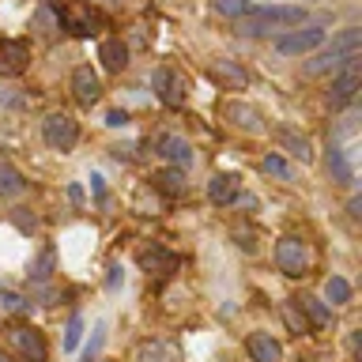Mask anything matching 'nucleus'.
I'll use <instances>...</instances> for the list:
<instances>
[{
  "label": "nucleus",
  "mask_w": 362,
  "mask_h": 362,
  "mask_svg": "<svg viewBox=\"0 0 362 362\" xmlns=\"http://www.w3.org/2000/svg\"><path fill=\"white\" fill-rule=\"evenodd\" d=\"M30 61V45L23 38H4L0 42V72L4 76H19Z\"/></svg>",
  "instance_id": "10"
},
{
  "label": "nucleus",
  "mask_w": 362,
  "mask_h": 362,
  "mask_svg": "<svg viewBox=\"0 0 362 362\" xmlns=\"http://www.w3.org/2000/svg\"><path fill=\"white\" fill-rule=\"evenodd\" d=\"M79 336H83V317L72 313V317H68V325H64V351H76Z\"/></svg>",
  "instance_id": "26"
},
{
  "label": "nucleus",
  "mask_w": 362,
  "mask_h": 362,
  "mask_svg": "<svg viewBox=\"0 0 362 362\" xmlns=\"http://www.w3.org/2000/svg\"><path fill=\"white\" fill-rule=\"evenodd\" d=\"M144 268H151V272H174L177 268V257H170L163 253V249H151V253H144Z\"/></svg>",
  "instance_id": "24"
},
{
  "label": "nucleus",
  "mask_w": 362,
  "mask_h": 362,
  "mask_svg": "<svg viewBox=\"0 0 362 362\" xmlns=\"http://www.w3.org/2000/svg\"><path fill=\"white\" fill-rule=\"evenodd\" d=\"M328 174H332L339 185H355V174H351V163H347V151L332 140V147H328Z\"/></svg>",
  "instance_id": "16"
},
{
  "label": "nucleus",
  "mask_w": 362,
  "mask_h": 362,
  "mask_svg": "<svg viewBox=\"0 0 362 362\" xmlns=\"http://www.w3.org/2000/svg\"><path fill=\"white\" fill-rule=\"evenodd\" d=\"M106 283H110V287H117V283H121V268H117V264L110 268V276H106Z\"/></svg>",
  "instance_id": "36"
},
{
  "label": "nucleus",
  "mask_w": 362,
  "mask_h": 362,
  "mask_svg": "<svg viewBox=\"0 0 362 362\" xmlns=\"http://www.w3.org/2000/svg\"><path fill=\"white\" fill-rule=\"evenodd\" d=\"M151 87H155V95L163 98L166 106H181V102H185V79H181L177 72H170V68H155Z\"/></svg>",
  "instance_id": "6"
},
{
  "label": "nucleus",
  "mask_w": 362,
  "mask_h": 362,
  "mask_svg": "<svg viewBox=\"0 0 362 362\" xmlns=\"http://www.w3.org/2000/svg\"><path fill=\"white\" fill-rule=\"evenodd\" d=\"M260 170H264V174H272V177H279V181H294V166H291L279 151H268L264 158H260Z\"/></svg>",
  "instance_id": "21"
},
{
  "label": "nucleus",
  "mask_w": 362,
  "mask_h": 362,
  "mask_svg": "<svg viewBox=\"0 0 362 362\" xmlns=\"http://www.w3.org/2000/svg\"><path fill=\"white\" fill-rule=\"evenodd\" d=\"M27 189V181L23 174L11 163H0V197H19V192Z\"/></svg>",
  "instance_id": "20"
},
{
  "label": "nucleus",
  "mask_w": 362,
  "mask_h": 362,
  "mask_svg": "<svg viewBox=\"0 0 362 362\" xmlns=\"http://www.w3.org/2000/svg\"><path fill=\"white\" fill-rule=\"evenodd\" d=\"M347 215H351V219H362V197H351L347 200Z\"/></svg>",
  "instance_id": "34"
},
{
  "label": "nucleus",
  "mask_w": 362,
  "mask_h": 362,
  "mask_svg": "<svg viewBox=\"0 0 362 362\" xmlns=\"http://www.w3.org/2000/svg\"><path fill=\"white\" fill-rule=\"evenodd\" d=\"M358 42H362V30L358 27H347V30H339L336 38H332V49L351 53V49H358Z\"/></svg>",
  "instance_id": "25"
},
{
  "label": "nucleus",
  "mask_w": 362,
  "mask_h": 362,
  "mask_svg": "<svg viewBox=\"0 0 362 362\" xmlns=\"http://www.w3.org/2000/svg\"><path fill=\"white\" fill-rule=\"evenodd\" d=\"M208 197H211V204H219V208L234 204V197H238V177H234V174H215V177L208 181Z\"/></svg>",
  "instance_id": "14"
},
{
  "label": "nucleus",
  "mask_w": 362,
  "mask_h": 362,
  "mask_svg": "<svg viewBox=\"0 0 362 362\" xmlns=\"http://www.w3.org/2000/svg\"><path fill=\"white\" fill-rule=\"evenodd\" d=\"M226 113H230V117H234V124H245L249 132H260V121H257V113L249 110V106H230Z\"/></svg>",
  "instance_id": "28"
},
{
  "label": "nucleus",
  "mask_w": 362,
  "mask_h": 362,
  "mask_svg": "<svg viewBox=\"0 0 362 362\" xmlns=\"http://www.w3.org/2000/svg\"><path fill=\"white\" fill-rule=\"evenodd\" d=\"M279 144L287 147V151L298 158V163H313V144L305 140V136H298V132L287 129V132H279Z\"/></svg>",
  "instance_id": "19"
},
{
  "label": "nucleus",
  "mask_w": 362,
  "mask_h": 362,
  "mask_svg": "<svg viewBox=\"0 0 362 362\" xmlns=\"http://www.w3.org/2000/svg\"><path fill=\"white\" fill-rule=\"evenodd\" d=\"M106 124H110V129H124V124H129V113H124V110H110Z\"/></svg>",
  "instance_id": "33"
},
{
  "label": "nucleus",
  "mask_w": 362,
  "mask_h": 362,
  "mask_svg": "<svg viewBox=\"0 0 362 362\" xmlns=\"http://www.w3.org/2000/svg\"><path fill=\"white\" fill-rule=\"evenodd\" d=\"M245 351H249L253 362H283V347H279V339L272 332H249Z\"/></svg>",
  "instance_id": "11"
},
{
  "label": "nucleus",
  "mask_w": 362,
  "mask_h": 362,
  "mask_svg": "<svg viewBox=\"0 0 362 362\" xmlns=\"http://www.w3.org/2000/svg\"><path fill=\"white\" fill-rule=\"evenodd\" d=\"M325 298L332 302V305H344L347 298H351V283L344 279V276H332L325 283Z\"/></svg>",
  "instance_id": "23"
},
{
  "label": "nucleus",
  "mask_w": 362,
  "mask_h": 362,
  "mask_svg": "<svg viewBox=\"0 0 362 362\" xmlns=\"http://www.w3.org/2000/svg\"><path fill=\"white\" fill-rule=\"evenodd\" d=\"M257 16H264L272 27H302L305 23V8L302 4H249Z\"/></svg>",
  "instance_id": "9"
},
{
  "label": "nucleus",
  "mask_w": 362,
  "mask_h": 362,
  "mask_svg": "<svg viewBox=\"0 0 362 362\" xmlns=\"http://www.w3.org/2000/svg\"><path fill=\"white\" fill-rule=\"evenodd\" d=\"M49 276H53V249H45V253L38 257V264L30 268V279L42 283V279H49Z\"/></svg>",
  "instance_id": "29"
},
{
  "label": "nucleus",
  "mask_w": 362,
  "mask_h": 362,
  "mask_svg": "<svg viewBox=\"0 0 362 362\" xmlns=\"http://www.w3.org/2000/svg\"><path fill=\"white\" fill-rule=\"evenodd\" d=\"M72 95L79 106H95V102L102 98V83H98V72L90 64H79L72 72Z\"/></svg>",
  "instance_id": "8"
},
{
  "label": "nucleus",
  "mask_w": 362,
  "mask_h": 362,
  "mask_svg": "<svg viewBox=\"0 0 362 362\" xmlns=\"http://www.w3.org/2000/svg\"><path fill=\"white\" fill-rule=\"evenodd\" d=\"M208 72L219 79V83H226L230 90H242V87H245V68H242V64H234V61H226V57L211 61V64H208Z\"/></svg>",
  "instance_id": "13"
},
{
  "label": "nucleus",
  "mask_w": 362,
  "mask_h": 362,
  "mask_svg": "<svg viewBox=\"0 0 362 362\" xmlns=\"http://www.w3.org/2000/svg\"><path fill=\"white\" fill-rule=\"evenodd\" d=\"M211 8L219 11V16H226V19H238V16L249 11V0H211Z\"/></svg>",
  "instance_id": "27"
},
{
  "label": "nucleus",
  "mask_w": 362,
  "mask_h": 362,
  "mask_svg": "<svg viewBox=\"0 0 362 362\" xmlns=\"http://www.w3.org/2000/svg\"><path fill=\"white\" fill-rule=\"evenodd\" d=\"M272 30H276V27H272L264 16H257L253 8H249L245 16H238V34H242V38H268Z\"/></svg>",
  "instance_id": "17"
},
{
  "label": "nucleus",
  "mask_w": 362,
  "mask_h": 362,
  "mask_svg": "<svg viewBox=\"0 0 362 362\" xmlns=\"http://www.w3.org/2000/svg\"><path fill=\"white\" fill-rule=\"evenodd\" d=\"M358 61L355 64H344L336 72V79H332V90H328V102H332V110H339V106H347L351 98H355V90H358Z\"/></svg>",
  "instance_id": "7"
},
{
  "label": "nucleus",
  "mask_w": 362,
  "mask_h": 362,
  "mask_svg": "<svg viewBox=\"0 0 362 362\" xmlns=\"http://www.w3.org/2000/svg\"><path fill=\"white\" fill-rule=\"evenodd\" d=\"M42 140L53 147V151H72L79 140V124L68 117V113H49L42 121Z\"/></svg>",
  "instance_id": "2"
},
{
  "label": "nucleus",
  "mask_w": 362,
  "mask_h": 362,
  "mask_svg": "<svg viewBox=\"0 0 362 362\" xmlns=\"http://www.w3.org/2000/svg\"><path fill=\"white\" fill-rule=\"evenodd\" d=\"M298 305H302L305 313H310V321H313L317 328H325L328 321H332V313H328V305H325L321 298H313V294H302V298H298Z\"/></svg>",
  "instance_id": "22"
},
{
  "label": "nucleus",
  "mask_w": 362,
  "mask_h": 362,
  "mask_svg": "<svg viewBox=\"0 0 362 362\" xmlns=\"http://www.w3.org/2000/svg\"><path fill=\"white\" fill-rule=\"evenodd\" d=\"M155 189H158V192H166V197H181V192L189 189V181H185V166L158 170V174H155Z\"/></svg>",
  "instance_id": "15"
},
{
  "label": "nucleus",
  "mask_w": 362,
  "mask_h": 362,
  "mask_svg": "<svg viewBox=\"0 0 362 362\" xmlns=\"http://www.w3.org/2000/svg\"><path fill=\"white\" fill-rule=\"evenodd\" d=\"M287 325L294 328V332H305V317H298V310H294V298L287 302Z\"/></svg>",
  "instance_id": "32"
},
{
  "label": "nucleus",
  "mask_w": 362,
  "mask_h": 362,
  "mask_svg": "<svg viewBox=\"0 0 362 362\" xmlns=\"http://www.w3.org/2000/svg\"><path fill=\"white\" fill-rule=\"evenodd\" d=\"M325 38H328V30L321 27V23H310V27L291 30V34H283V38H276V53H283V57H302V53L321 49Z\"/></svg>",
  "instance_id": "1"
},
{
  "label": "nucleus",
  "mask_w": 362,
  "mask_h": 362,
  "mask_svg": "<svg viewBox=\"0 0 362 362\" xmlns=\"http://www.w3.org/2000/svg\"><path fill=\"white\" fill-rule=\"evenodd\" d=\"M38 27H42V30H53V27H57V23H53V16H49L45 8L38 11Z\"/></svg>",
  "instance_id": "35"
},
{
  "label": "nucleus",
  "mask_w": 362,
  "mask_h": 362,
  "mask_svg": "<svg viewBox=\"0 0 362 362\" xmlns=\"http://www.w3.org/2000/svg\"><path fill=\"white\" fill-rule=\"evenodd\" d=\"M98 57H102V64H106L110 72H121V68L129 64V49L121 45V38H106L98 45Z\"/></svg>",
  "instance_id": "18"
},
{
  "label": "nucleus",
  "mask_w": 362,
  "mask_h": 362,
  "mask_svg": "<svg viewBox=\"0 0 362 362\" xmlns=\"http://www.w3.org/2000/svg\"><path fill=\"white\" fill-rule=\"evenodd\" d=\"M106 4H117V0H106Z\"/></svg>",
  "instance_id": "37"
},
{
  "label": "nucleus",
  "mask_w": 362,
  "mask_h": 362,
  "mask_svg": "<svg viewBox=\"0 0 362 362\" xmlns=\"http://www.w3.org/2000/svg\"><path fill=\"white\" fill-rule=\"evenodd\" d=\"M276 264H279L283 276H305V272H310V245H305L302 238H279Z\"/></svg>",
  "instance_id": "3"
},
{
  "label": "nucleus",
  "mask_w": 362,
  "mask_h": 362,
  "mask_svg": "<svg viewBox=\"0 0 362 362\" xmlns=\"http://www.w3.org/2000/svg\"><path fill=\"white\" fill-rule=\"evenodd\" d=\"M8 336H11V347L19 351V358H23V362H45V358H49V351H45V339H42L38 328L16 325Z\"/></svg>",
  "instance_id": "5"
},
{
  "label": "nucleus",
  "mask_w": 362,
  "mask_h": 362,
  "mask_svg": "<svg viewBox=\"0 0 362 362\" xmlns=\"http://www.w3.org/2000/svg\"><path fill=\"white\" fill-rule=\"evenodd\" d=\"M158 155L174 166H192V147H189V140H181V136H163V140H158Z\"/></svg>",
  "instance_id": "12"
},
{
  "label": "nucleus",
  "mask_w": 362,
  "mask_h": 362,
  "mask_svg": "<svg viewBox=\"0 0 362 362\" xmlns=\"http://www.w3.org/2000/svg\"><path fill=\"white\" fill-rule=\"evenodd\" d=\"M355 61H362V53L358 49H351V53H339V49H321V53H313L310 61L302 64V76L305 79H317V76H325V72H339L344 64H355Z\"/></svg>",
  "instance_id": "4"
},
{
  "label": "nucleus",
  "mask_w": 362,
  "mask_h": 362,
  "mask_svg": "<svg viewBox=\"0 0 362 362\" xmlns=\"http://www.w3.org/2000/svg\"><path fill=\"white\" fill-rule=\"evenodd\" d=\"M11 219H16V226H19L23 234L34 230V215H27V208H16V211H11Z\"/></svg>",
  "instance_id": "31"
},
{
  "label": "nucleus",
  "mask_w": 362,
  "mask_h": 362,
  "mask_svg": "<svg viewBox=\"0 0 362 362\" xmlns=\"http://www.w3.org/2000/svg\"><path fill=\"white\" fill-rule=\"evenodd\" d=\"M0 302H4V310H11V313H27L30 310V302L23 298V294H11V291L0 294Z\"/></svg>",
  "instance_id": "30"
}]
</instances>
